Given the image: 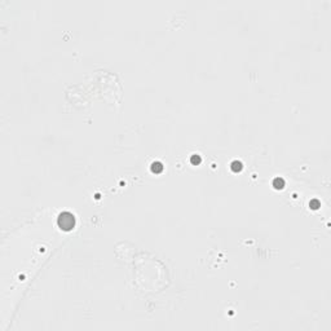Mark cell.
<instances>
[{
    "mask_svg": "<svg viewBox=\"0 0 331 331\" xmlns=\"http://www.w3.org/2000/svg\"><path fill=\"white\" fill-rule=\"evenodd\" d=\"M58 227L64 230H71L75 225V217H74L73 213L70 212H62L60 216H58Z\"/></svg>",
    "mask_w": 331,
    "mask_h": 331,
    "instance_id": "1",
    "label": "cell"
},
{
    "mask_svg": "<svg viewBox=\"0 0 331 331\" xmlns=\"http://www.w3.org/2000/svg\"><path fill=\"white\" fill-rule=\"evenodd\" d=\"M151 171H153L154 173H161L163 171V164L161 162H154L153 164H151Z\"/></svg>",
    "mask_w": 331,
    "mask_h": 331,
    "instance_id": "2",
    "label": "cell"
},
{
    "mask_svg": "<svg viewBox=\"0 0 331 331\" xmlns=\"http://www.w3.org/2000/svg\"><path fill=\"white\" fill-rule=\"evenodd\" d=\"M273 186L275 189H282L285 186V180L282 177H275L273 180Z\"/></svg>",
    "mask_w": 331,
    "mask_h": 331,
    "instance_id": "3",
    "label": "cell"
},
{
    "mask_svg": "<svg viewBox=\"0 0 331 331\" xmlns=\"http://www.w3.org/2000/svg\"><path fill=\"white\" fill-rule=\"evenodd\" d=\"M230 168H232V171H233V172H239V171L242 170V163H241V162H238V161H234V162H232V164H230Z\"/></svg>",
    "mask_w": 331,
    "mask_h": 331,
    "instance_id": "4",
    "label": "cell"
},
{
    "mask_svg": "<svg viewBox=\"0 0 331 331\" xmlns=\"http://www.w3.org/2000/svg\"><path fill=\"white\" fill-rule=\"evenodd\" d=\"M201 155H198V154H193L192 157H190V162H192V164H194V166H197V164H199L201 163Z\"/></svg>",
    "mask_w": 331,
    "mask_h": 331,
    "instance_id": "5",
    "label": "cell"
},
{
    "mask_svg": "<svg viewBox=\"0 0 331 331\" xmlns=\"http://www.w3.org/2000/svg\"><path fill=\"white\" fill-rule=\"evenodd\" d=\"M309 206H310V207H312V208H314V210H316V208H318V207H320V202H318L317 199H313V201H310Z\"/></svg>",
    "mask_w": 331,
    "mask_h": 331,
    "instance_id": "6",
    "label": "cell"
}]
</instances>
